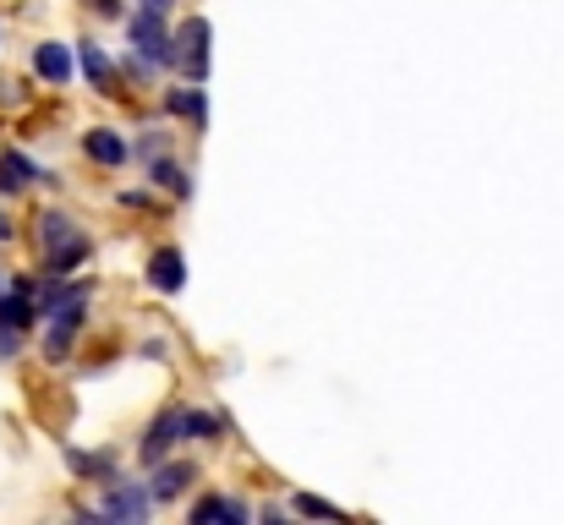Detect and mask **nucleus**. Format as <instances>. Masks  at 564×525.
Wrapping results in <instances>:
<instances>
[{
    "label": "nucleus",
    "mask_w": 564,
    "mask_h": 525,
    "mask_svg": "<svg viewBox=\"0 0 564 525\" xmlns=\"http://www.w3.org/2000/svg\"><path fill=\"white\" fill-rule=\"evenodd\" d=\"M89 252H94V241H89V236H78V241H67V247L45 252V274H50V279H72V274L89 263Z\"/></svg>",
    "instance_id": "9"
},
{
    "label": "nucleus",
    "mask_w": 564,
    "mask_h": 525,
    "mask_svg": "<svg viewBox=\"0 0 564 525\" xmlns=\"http://www.w3.org/2000/svg\"><path fill=\"white\" fill-rule=\"evenodd\" d=\"M72 334H78V323H50V334H45V361H67V356H72Z\"/></svg>",
    "instance_id": "17"
},
{
    "label": "nucleus",
    "mask_w": 564,
    "mask_h": 525,
    "mask_svg": "<svg viewBox=\"0 0 564 525\" xmlns=\"http://www.w3.org/2000/svg\"><path fill=\"white\" fill-rule=\"evenodd\" d=\"M154 487H143V481H116L105 498H99V514L105 520H149L154 514Z\"/></svg>",
    "instance_id": "3"
},
{
    "label": "nucleus",
    "mask_w": 564,
    "mask_h": 525,
    "mask_svg": "<svg viewBox=\"0 0 564 525\" xmlns=\"http://www.w3.org/2000/svg\"><path fill=\"white\" fill-rule=\"evenodd\" d=\"M296 514H307V520H345V509H334L329 498H313V492H296Z\"/></svg>",
    "instance_id": "18"
},
{
    "label": "nucleus",
    "mask_w": 564,
    "mask_h": 525,
    "mask_svg": "<svg viewBox=\"0 0 564 525\" xmlns=\"http://www.w3.org/2000/svg\"><path fill=\"white\" fill-rule=\"evenodd\" d=\"M149 285H154L160 296H176V290H187V258H181L176 247H160V252L149 258Z\"/></svg>",
    "instance_id": "6"
},
{
    "label": "nucleus",
    "mask_w": 564,
    "mask_h": 525,
    "mask_svg": "<svg viewBox=\"0 0 564 525\" xmlns=\"http://www.w3.org/2000/svg\"><path fill=\"white\" fill-rule=\"evenodd\" d=\"M83 148H89V159H99V165H110V170L127 165V143H121L110 127H94V132L83 138Z\"/></svg>",
    "instance_id": "11"
},
{
    "label": "nucleus",
    "mask_w": 564,
    "mask_h": 525,
    "mask_svg": "<svg viewBox=\"0 0 564 525\" xmlns=\"http://www.w3.org/2000/svg\"><path fill=\"white\" fill-rule=\"evenodd\" d=\"M132 50H138V61L143 67H176L181 56H176V34L165 28V12H154V7H143L138 17H132Z\"/></svg>",
    "instance_id": "1"
},
{
    "label": "nucleus",
    "mask_w": 564,
    "mask_h": 525,
    "mask_svg": "<svg viewBox=\"0 0 564 525\" xmlns=\"http://www.w3.org/2000/svg\"><path fill=\"white\" fill-rule=\"evenodd\" d=\"M0 296H7V290H0Z\"/></svg>",
    "instance_id": "24"
},
{
    "label": "nucleus",
    "mask_w": 564,
    "mask_h": 525,
    "mask_svg": "<svg viewBox=\"0 0 564 525\" xmlns=\"http://www.w3.org/2000/svg\"><path fill=\"white\" fill-rule=\"evenodd\" d=\"M165 110H171V116H192L198 132H203V121H209V99H203V88H187V94L176 88V94L165 99Z\"/></svg>",
    "instance_id": "14"
},
{
    "label": "nucleus",
    "mask_w": 564,
    "mask_h": 525,
    "mask_svg": "<svg viewBox=\"0 0 564 525\" xmlns=\"http://www.w3.org/2000/svg\"><path fill=\"white\" fill-rule=\"evenodd\" d=\"M0 241H12V219L7 214H0Z\"/></svg>",
    "instance_id": "23"
},
{
    "label": "nucleus",
    "mask_w": 564,
    "mask_h": 525,
    "mask_svg": "<svg viewBox=\"0 0 564 525\" xmlns=\"http://www.w3.org/2000/svg\"><path fill=\"white\" fill-rule=\"evenodd\" d=\"M187 416V432H198V438H220L225 427H220V416H209V410H181Z\"/></svg>",
    "instance_id": "20"
},
{
    "label": "nucleus",
    "mask_w": 564,
    "mask_h": 525,
    "mask_svg": "<svg viewBox=\"0 0 564 525\" xmlns=\"http://www.w3.org/2000/svg\"><path fill=\"white\" fill-rule=\"evenodd\" d=\"M176 438H187V416H181V410H160L154 427L143 432V443H138V460H143V465H160Z\"/></svg>",
    "instance_id": "5"
},
{
    "label": "nucleus",
    "mask_w": 564,
    "mask_h": 525,
    "mask_svg": "<svg viewBox=\"0 0 564 525\" xmlns=\"http://www.w3.org/2000/svg\"><path fill=\"white\" fill-rule=\"evenodd\" d=\"M78 50H83V56H78V61H83V77H89L99 94H121V77H116L110 56H105L99 45H78Z\"/></svg>",
    "instance_id": "10"
},
{
    "label": "nucleus",
    "mask_w": 564,
    "mask_h": 525,
    "mask_svg": "<svg viewBox=\"0 0 564 525\" xmlns=\"http://www.w3.org/2000/svg\"><path fill=\"white\" fill-rule=\"evenodd\" d=\"M83 230L72 225V214H61V208H45L39 214V241H45V252H56V247H67V241H78Z\"/></svg>",
    "instance_id": "12"
},
{
    "label": "nucleus",
    "mask_w": 564,
    "mask_h": 525,
    "mask_svg": "<svg viewBox=\"0 0 564 525\" xmlns=\"http://www.w3.org/2000/svg\"><path fill=\"white\" fill-rule=\"evenodd\" d=\"M89 301H94V285H89V279H78V285L50 279V290L39 296V312H50V323H83V318H89Z\"/></svg>",
    "instance_id": "2"
},
{
    "label": "nucleus",
    "mask_w": 564,
    "mask_h": 525,
    "mask_svg": "<svg viewBox=\"0 0 564 525\" xmlns=\"http://www.w3.org/2000/svg\"><path fill=\"white\" fill-rule=\"evenodd\" d=\"M176 56H181L192 83L209 77V17H187V28L176 34Z\"/></svg>",
    "instance_id": "4"
},
{
    "label": "nucleus",
    "mask_w": 564,
    "mask_h": 525,
    "mask_svg": "<svg viewBox=\"0 0 564 525\" xmlns=\"http://www.w3.org/2000/svg\"><path fill=\"white\" fill-rule=\"evenodd\" d=\"M209 520H247V503L209 492V498H198V503H192V525H209Z\"/></svg>",
    "instance_id": "13"
},
{
    "label": "nucleus",
    "mask_w": 564,
    "mask_h": 525,
    "mask_svg": "<svg viewBox=\"0 0 564 525\" xmlns=\"http://www.w3.org/2000/svg\"><path fill=\"white\" fill-rule=\"evenodd\" d=\"M34 72H39L50 88H67L78 67H72V50H67V45H39V50H34Z\"/></svg>",
    "instance_id": "8"
},
{
    "label": "nucleus",
    "mask_w": 564,
    "mask_h": 525,
    "mask_svg": "<svg viewBox=\"0 0 564 525\" xmlns=\"http://www.w3.org/2000/svg\"><path fill=\"white\" fill-rule=\"evenodd\" d=\"M34 181H45V170H34L28 165V154H17V148H0V192H28Z\"/></svg>",
    "instance_id": "7"
},
{
    "label": "nucleus",
    "mask_w": 564,
    "mask_h": 525,
    "mask_svg": "<svg viewBox=\"0 0 564 525\" xmlns=\"http://www.w3.org/2000/svg\"><path fill=\"white\" fill-rule=\"evenodd\" d=\"M143 7H154V12H171V7H176V0H143Z\"/></svg>",
    "instance_id": "22"
},
{
    "label": "nucleus",
    "mask_w": 564,
    "mask_h": 525,
    "mask_svg": "<svg viewBox=\"0 0 564 525\" xmlns=\"http://www.w3.org/2000/svg\"><path fill=\"white\" fill-rule=\"evenodd\" d=\"M67 465H72L78 476H110V454H83V449H72Z\"/></svg>",
    "instance_id": "19"
},
{
    "label": "nucleus",
    "mask_w": 564,
    "mask_h": 525,
    "mask_svg": "<svg viewBox=\"0 0 564 525\" xmlns=\"http://www.w3.org/2000/svg\"><path fill=\"white\" fill-rule=\"evenodd\" d=\"M89 7H94L99 17H121V0H89Z\"/></svg>",
    "instance_id": "21"
},
{
    "label": "nucleus",
    "mask_w": 564,
    "mask_h": 525,
    "mask_svg": "<svg viewBox=\"0 0 564 525\" xmlns=\"http://www.w3.org/2000/svg\"><path fill=\"white\" fill-rule=\"evenodd\" d=\"M149 176H154L165 192H176V198H187V192H192V176H187L176 159H165V154H160V159H149Z\"/></svg>",
    "instance_id": "15"
},
{
    "label": "nucleus",
    "mask_w": 564,
    "mask_h": 525,
    "mask_svg": "<svg viewBox=\"0 0 564 525\" xmlns=\"http://www.w3.org/2000/svg\"><path fill=\"white\" fill-rule=\"evenodd\" d=\"M187 481H192V465H160V470H154V498L171 503V498L187 492Z\"/></svg>",
    "instance_id": "16"
}]
</instances>
